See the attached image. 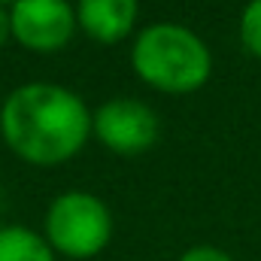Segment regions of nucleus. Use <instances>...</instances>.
Masks as SVG:
<instances>
[{"instance_id":"obj_3","label":"nucleus","mask_w":261,"mask_h":261,"mask_svg":"<svg viewBox=\"0 0 261 261\" xmlns=\"http://www.w3.org/2000/svg\"><path fill=\"white\" fill-rule=\"evenodd\" d=\"M113 234V219L103 200L88 192H67L46 213V240L70 258L97 255Z\"/></svg>"},{"instance_id":"obj_4","label":"nucleus","mask_w":261,"mask_h":261,"mask_svg":"<svg viewBox=\"0 0 261 261\" xmlns=\"http://www.w3.org/2000/svg\"><path fill=\"white\" fill-rule=\"evenodd\" d=\"M12 37L34 52H55L70 43L76 9L67 0H15L9 9Z\"/></svg>"},{"instance_id":"obj_5","label":"nucleus","mask_w":261,"mask_h":261,"mask_svg":"<svg viewBox=\"0 0 261 261\" xmlns=\"http://www.w3.org/2000/svg\"><path fill=\"white\" fill-rule=\"evenodd\" d=\"M91 128L97 134V140L119 152V155H137L143 149H149L158 137V116L143 103V100H110L94 113Z\"/></svg>"},{"instance_id":"obj_1","label":"nucleus","mask_w":261,"mask_h":261,"mask_svg":"<svg viewBox=\"0 0 261 261\" xmlns=\"http://www.w3.org/2000/svg\"><path fill=\"white\" fill-rule=\"evenodd\" d=\"M91 122L88 107L52 82L15 88L0 110V128L9 149L31 164H61L73 158L85 146Z\"/></svg>"},{"instance_id":"obj_11","label":"nucleus","mask_w":261,"mask_h":261,"mask_svg":"<svg viewBox=\"0 0 261 261\" xmlns=\"http://www.w3.org/2000/svg\"><path fill=\"white\" fill-rule=\"evenodd\" d=\"M6 3H9V6H12V3H15V0H0V6H6Z\"/></svg>"},{"instance_id":"obj_2","label":"nucleus","mask_w":261,"mask_h":261,"mask_svg":"<svg viewBox=\"0 0 261 261\" xmlns=\"http://www.w3.org/2000/svg\"><path fill=\"white\" fill-rule=\"evenodd\" d=\"M130 61L143 82L170 94L197 91L213 70V58L203 40L195 31L170 21L149 24L134 40Z\"/></svg>"},{"instance_id":"obj_6","label":"nucleus","mask_w":261,"mask_h":261,"mask_svg":"<svg viewBox=\"0 0 261 261\" xmlns=\"http://www.w3.org/2000/svg\"><path fill=\"white\" fill-rule=\"evenodd\" d=\"M76 21L100 43H119L137 21V0H79Z\"/></svg>"},{"instance_id":"obj_7","label":"nucleus","mask_w":261,"mask_h":261,"mask_svg":"<svg viewBox=\"0 0 261 261\" xmlns=\"http://www.w3.org/2000/svg\"><path fill=\"white\" fill-rule=\"evenodd\" d=\"M0 261H55L52 246L31 228L9 225L0 228Z\"/></svg>"},{"instance_id":"obj_9","label":"nucleus","mask_w":261,"mask_h":261,"mask_svg":"<svg viewBox=\"0 0 261 261\" xmlns=\"http://www.w3.org/2000/svg\"><path fill=\"white\" fill-rule=\"evenodd\" d=\"M179 261H231V255L216 246H192Z\"/></svg>"},{"instance_id":"obj_10","label":"nucleus","mask_w":261,"mask_h":261,"mask_svg":"<svg viewBox=\"0 0 261 261\" xmlns=\"http://www.w3.org/2000/svg\"><path fill=\"white\" fill-rule=\"evenodd\" d=\"M12 37V21H9V12L0 6V49H3V43Z\"/></svg>"},{"instance_id":"obj_8","label":"nucleus","mask_w":261,"mask_h":261,"mask_svg":"<svg viewBox=\"0 0 261 261\" xmlns=\"http://www.w3.org/2000/svg\"><path fill=\"white\" fill-rule=\"evenodd\" d=\"M240 40L255 58H261V0L246 3V9L240 15Z\"/></svg>"}]
</instances>
